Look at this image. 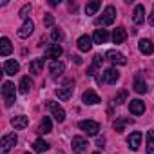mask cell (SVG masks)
<instances>
[{
	"label": "cell",
	"mask_w": 154,
	"mask_h": 154,
	"mask_svg": "<svg viewBox=\"0 0 154 154\" xmlns=\"http://www.w3.org/2000/svg\"><path fill=\"white\" fill-rule=\"evenodd\" d=\"M2 98H4L6 107H11L17 102V89H15V85L11 82H4V85H2Z\"/></svg>",
	"instance_id": "obj_1"
},
{
	"label": "cell",
	"mask_w": 154,
	"mask_h": 154,
	"mask_svg": "<svg viewBox=\"0 0 154 154\" xmlns=\"http://www.w3.org/2000/svg\"><path fill=\"white\" fill-rule=\"evenodd\" d=\"M114 18H116V8H114V6H107V8L103 9L102 17L96 18V26H102V27L111 26V24L114 22Z\"/></svg>",
	"instance_id": "obj_2"
},
{
	"label": "cell",
	"mask_w": 154,
	"mask_h": 154,
	"mask_svg": "<svg viewBox=\"0 0 154 154\" xmlns=\"http://www.w3.org/2000/svg\"><path fill=\"white\" fill-rule=\"evenodd\" d=\"M72 91H74V80H65L63 87L56 89V96H58V100L67 102V100L72 96Z\"/></svg>",
	"instance_id": "obj_3"
},
{
	"label": "cell",
	"mask_w": 154,
	"mask_h": 154,
	"mask_svg": "<svg viewBox=\"0 0 154 154\" xmlns=\"http://www.w3.org/2000/svg\"><path fill=\"white\" fill-rule=\"evenodd\" d=\"M80 129H82L87 136H96L98 131H100V123H98V122H93V120H82V122H80Z\"/></svg>",
	"instance_id": "obj_4"
},
{
	"label": "cell",
	"mask_w": 154,
	"mask_h": 154,
	"mask_svg": "<svg viewBox=\"0 0 154 154\" xmlns=\"http://www.w3.org/2000/svg\"><path fill=\"white\" fill-rule=\"evenodd\" d=\"M17 141H18V136H17L15 132L6 134V136L2 138V141H0V150H2V152H9V150L17 145Z\"/></svg>",
	"instance_id": "obj_5"
},
{
	"label": "cell",
	"mask_w": 154,
	"mask_h": 154,
	"mask_svg": "<svg viewBox=\"0 0 154 154\" xmlns=\"http://www.w3.org/2000/svg\"><path fill=\"white\" fill-rule=\"evenodd\" d=\"M47 109L51 111L53 118H54L58 123H62V122L65 120V111H63V109H62V105H58L56 102H47Z\"/></svg>",
	"instance_id": "obj_6"
},
{
	"label": "cell",
	"mask_w": 154,
	"mask_h": 154,
	"mask_svg": "<svg viewBox=\"0 0 154 154\" xmlns=\"http://www.w3.org/2000/svg\"><path fill=\"white\" fill-rule=\"evenodd\" d=\"M71 147H72V152L82 154V152L89 147V143H87V140H85L84 136H74L72 141H71Z\"/></svg>",
	"instance_id": "obj_7"
},
{
	"label": "cell",
	"mask_w": 154,
	"mask_h": 154,
	"mask_svg": "<svg viewBox=\"0 0 154 154\" xmlns=\"http://www.w3.org/2000/svg\"><path fill=\"white\" fill-rule=\"evenodd\" d=\"M120 80V71L118 69H114V67H109L105 72H103V84H109V85H112V84H116Z\"/></svg>",
	"instance_id": "obj_8"
},
{
	"label": "cell",
	"mask_w": 154,
	"mask_h": 154,
	"mask_svg": "<svg viewBox=\"0 0 154 154\" xmlns=\"http://www.w3.org/2000/svg\"><path fill=\"white\" fill-rule=\"evenodd\" d=\"M33 31H35V24H33V20H24V24L20 26V29H18V36L20 38H27L29 35H33Z\"/></svg>",
	"instance_id": "obj_9"
},
{
	"label": "cell",
	"mask_w": 154,
	"mask_h": 154,
	"mask_svg": "<svg viewBox=\"0 0 154 154\" xmlns=\"http://www.w3.org/2000/svg\"><path fill=\"white\" fill-rule=\"evenodd\" d=\"M141 138H143L141 132H140V131H134V132L127 138L129 149H131V150H138V149H140V143H141Z\"/></svg>",
	"instance_id": "obj_10"
},
{
	"label": "cell",
	"mask_w": 154,
	"mask_h": 154,
	"mask_svg": "<svg viewBox=\"0 0 154 154\" xmlns=\"http://www.w3.org/2000/svg\"><path fill=\"white\" fill-rule=\"evenodd\" d=\"M129 111H131V114L140 116V114L145 112V103H143L141 100H131V103H129Z\"/></svg>",
	"instance_id": "obj_11"
},
{
	"label": "cell",
	"mask_w": 154,
	"mask_h": 154,
	"mask_svg": "<svg viewBox=\"0 0 154 154\" xmlns=\"http://www.w3.org/2000/svg\"><path fill=\"white\" fill-rule=\"evenodd\" d=\"M82 100H84V103H85V105H96V103H100V102H102V100H100V96H98L94 91H91V89L84 93Z\"/></svg>",
	"instance_id": "obj_12"
},
{
	"label": "cell",
	"mask_w": 154,
	"mask_h": 154,
	"mask_svg": "<svg viewBox=\"0 0 154 154\" xmlns=\"http://www.w3.org/2000/svg\"><path fill=\"white\" fill-rule=\"evenodd\" d=\"M49 71H51V76H53V78H58V76H62V74H63V71H65V65H63L62 62L54 60V62H51V65H49Z\"/></svg>",
	"instance_id": "obj_13"
},
{
	"label": "cell",
	"mask_w": 154,
	"mask_h": 154,
	"mask_svg": "<svg viewBox=\"0 0 154 154\" xmlns=\"http://www.w3.org/2000/svg\"><path fill=\"white\" fill-rule=\"evenodd\" d=\"M112 63H118V65H125L127 63V58L122 54V53H118V51H107V54H105Z\"/></svg>",
	"instance_id": "obj_14"
},
{
	"label": "cell",
	"mask_w": 154,
	"mask_h": 154,
	"mask_svg": "<svg viewBox=\"0 0 154 154\" xmlns=\"http://www.w3.org/2000/svg\"><path fill=\"white\" fill-rule=\"evenodd\" d=\"M18 71H20V65H18V62H15V60H6V62H4V72H6V74H9V76H15Z\"/></svg>",
	"instance_id": "obj_15"
},
{
	"label": "cell",
	"mask_w": 154,
	"mask_h": 154,
	"mask_svg": "<svg viewBox=\"0 0 154 154\" xmlns=\"http://www.w3.org/2000/svg\"><path fill=\"white\" fill-rule=\"evenodd\" d=\"M11 125H13L17 131H22V129H26V127L29 125V118H27V116H24V114L15 116V118L11 120Z\"/></svg>",
	"instance_id": "obj_16"
},
{
	"label": "cell",
	"mask_w": 154,
	"mask_h": 154,
	"mask_svg": "<svg viewBox=\"0 0 154 154\" xmlns=\"http://www.w3.org/2000/svg\"><path fill=\"white\" fill-rule=\"evenodd\" d=\"M11 51H13L11 40L8 36H2V38H0V54H2V56H9Z\"/></svg>",
	"instance_id": "obj_17"
},
{
	"label": "cell",
	"mask_w": 154,
	"mask_h": 154,
	"mask_svg": "<svg viewBox=\"0 0 154 154\" xmlns=\"http://www.w3.org/2000/svg\"><path fill=\"white\" fill-rule=\"evenodd\" d=\"M78 49L80 51H84V53H87V51H91V47H93V38L91 36H87V35H84V36H80L78 38Z\"/></svg>",
	"instance_id": "obj_18"
},
{
	"label": "cell",
	"mask_w": 154,
	"mask_h": 154,
	"mask_svg": "<svg viewBox=\"0 0 154 154\" xmlns=\"http://www.w3.org/2000/svg\"><path fill=\"white\" fill-rule=\"evenodd\" d=\"M132 20H134V24H143V22H145V8H143L141 4H138V6L134 8Z\"/></svg>",
	"instance_id": "obj_19"
},
{
	"label": "cell",
	"mask_w": 154,
	"mask_h": 154,
	"mask_svg": "<svg viewBox=\"0 0 154 154\" xmlns=\"http://www.w3.org/2000/svg\"><path fill=\"white\" fill-rule=\"evenodd\" d=\"M138 47H140V51H141L143 54H152V53H154V44H152L149 38L140 40V42H138Z\"/></svg>",
	"instance_id": "obj_20"
},
{
	"label": "cell",
	"mask_w": 154,
	"mask_h": 154,
	"mask_svg": "<svg viewBox=\"0 0 154 154\" xmlns=\"http://www.w3.org/2000/svg\"><path fill=\"white\" fill-rule=\"evenodd\" d=\"M44 69V58H35L29 62V72L31 74H40Z\"/></svg>",
	"instance_id": "obj_21"
},
{
	"label": "cell",
	"mask_w": 154,
	"mask_h": 154,
	"mask_svg": "<svg viewBox=\"0 0 154 154\" xmlns=\"http://www.w3.org/2000/svg\"><path fill=\"white\" fill-rule=\"evenodd\" d=\"M109 40V33L105 29H96L94 35H93V42L94 44H105Z\"/></svg>",
	"instance_id": "obj_22"
},
{
	"label": "cell",
	"mask_w": 154,
	"mask_h": 154,
	"mask_svg": "<svg viewBox=\"0 0 154 154\" xmlns=\"http://www.w3.org/2000/svg\"><path fill=\"white\" fill-rule=\"evenodd\" d=\"M127 38V33H125V27H116L112 31V42L114 44H123Z\"/></svg>",
	"instance_id": "obj_23"
},
{
	"label": "cell",
	"mask_w": 154,
	"mask_h": 154,
	"mask_svg": "<svg viewBox=\"0 0 154 154\" xmlns=\"http://www.w3.org/2000/svg\"><path fill=\"white\" fill-rule=\"evenodd\" d=\"M131 123H132V120H131V118H118V120H114L112 127H114V131H116V132H123V131H125V127H127V125H131Z\"/></svg>",
	"instance_id": "obj_24"
},
{
	"label": "cell",
	"mask_w": 154,
	"mask_h": 154,
	"mask_svg": "<svg viewBox=\"0 0 154 154\" xmlns=\"http://www.w3.org/2000/svg\"><path fill=\"white\" fill-rule=\"evenodd\" d=\"M62 47L58 45V44H53V45H49L47 47V51H45V56L47 58H60L62 56Z\"/></svg>",
	"instance_id": "obj_25"
},
{
	"label": "cell",
	"mask_w": 154,
	"mask_h": 154,
	"mask_svg": "<svg viewBox=\"0 0 154 154\" xmlns=\"http://www.w3.org/2000/svg\"><path fill=\"white\" fill-rule=\"evenodd\" d=\"M53 131V125H51V120L47 118V116H44V120L40 122V125H38V132L40 134H49Z\"/></svg>",
	"instance_id": "obj_26"
},
{
	"label": "cell",
	"mask_w": 154,
	"mask_h": 154,
	"mask_svg": "<svg viewBox=\"0 0 154 154\" xmlns=\"http://www.w3.org/2000/svg\"><path fill=\"white\" fill-rule=\"evenodd\" d=\"M18 87H20V93L26 94V93L31 91V87H33V80L29 78V76H24V78L20 80V85H18Z\"/></svg>",
	"instance_id": "obj_27"
},
{
	"label": "cell",
	"mask_w": 154,
	"mask_h": 154,
	"mask_svg": "<svg viewBox=\"0 0 154 154\" xmlns=\"http://www.w3.org/2000/svg\"><path fill=\"white\" fill-rule=\"evenodd\" d=\"M49 147H51V145H49L45 140H42V138L33 143V149H35L36 152H45V150H49Z\"/></svg>",
	"instance_id": "obj_28"
},
{
	"label": "cell",
	"mask_w": 154,
	"mask_h": 154,
	"mask_svg": "<svg viewBox=\"0 0 154 154\" xmlns=\"http://www.w3.org/2000/svg\"><path fill=\"white\" fill-rule=\"evenodd\" d=\"M100 8H102V2H100V0H93V2H89V4L85 6V13H87V15H94Z\"/></svg>",
	"instance_id": "obj_29"
},
{
	"label": "cell",
	"mask_w": 154,
	"mask_h": 154,
	"mask_svg": "<svg viewBox=\"0 0 154 154\" xmlns=\"http://www.w3.org/2000/svg\"><path fill=\"white\" fill-rule=\"evenodd\" d=\"M63 38H65L63 31H62L60 27H53V31H51V40H53L54 44H58V42H62Z\"/></svg>",
	"instance_id": "obj_30"
},
{
	"label": "cell",
	"mask_w": 154,
	"mask_h": 154,
	"mask_svg": "<svg viewBox=\"0 0 154 154\" xmlns=\"http://www.w3.org/2000/svg\"><path fill=\"white\" fill-rule=\"evenodd\" d=\"M134 91L140 93V94H143V93L149 91V87H147V84H145L141 78H136V80H134Z\"/></svg>",
	"instance_id": "obj_31"
},
{
	"label": "cell",
	"mask_w": 154,
	"mask_h": 154,
	"mask_svg": "<svg viewBox=\"0 0 154 154\" xmlns=\"http://www.w3.org/2000/svg\"><path fill=\"white\" fill-rule=\"evenodd\" d=\"M147 154H154V131H147Z\"/></svg>",
	"instance_id": "obj_32"
},
{
	"label": "cell",
	"mask_w": 154,
	"mask_h": 154,
	"mask_svg": "<svg viewBox=\"0 0 154 154\" xmlns=\"http://www.w3.org/2000/svg\"><path fill=\"white\" fill-rule=\"evenodd\" d=\"M125 100H127V91H120V93H118V96L114 98V103H116V105H120V103H123Z\"/></svg>",
	"instance_id": "obj_33"
},
{
	"label": "cell",
	"mask_w": 154,
	"mask_h": 154,
	"mask_svg": "<svg viewBox=\"0 0 154 154\" xmlns=\"http://www.w3.org/2000/svg\"><path fill=\"white\" fill-rule=\"evenodd\" d=\"M29 13H31V4H26V6H24V8L20 9V13H18V15H20L22 18H26V20H27Z\"/></svg>",
	"instance_id": "obj_34"
},
{
	"label": "cell",
	"mask_w": 154,
	"mask_h": 154,
	"mask_svg": "<svg viewBox=\"0 0 154 154\" xmlns=\"http://www.w3.org/2000/svg\"><path fill=\"white\" fill-rule=\"evenodd\" d=\"M53 24H54L53 15H45V18H44V26H45V27H53Z\"/></svg>",
	"instance_id": "obj_35"
},
{
	"label": "cell",
	"mask_w": 154,
	"mask_h": 154,
	"mask_svg": "<svg viewBox=\"0 0 154 154\" xmlns=\"http://www.w3.org/2000/svg\"><path fill=\"white\" fill-rule=\"evenodd\" d=\"M102 60H103V58H102V54H96V56H94V65H100V63H102Z\"/></svg>",
	"instance_id": "obj_36"
},
{
	"label": "cell",
	"mask_w": 154,
	"mask_h": 154,
	"mask_svg": "<svg viewBox=\"0 0 154 154\" xmlns=\"http://www.w3.org/2000/svg\"><path fill=\"white\" fill-rule=\"evenodd\" d=\"M103 143H105V138H98L96 145H98V147H103Z\"/></svg>",
	"instance_id": "obj_37"
},
{
	"label": "cell",
	"mask_w": 154,
	"mask_h": 154,
	"mask_svg": "<svg viewBox=\"0 0 154 154\" xmlns=\"http://www.w3.org/2000/svg\"><path fill=\"white\" fill-rule=\"evenodd\" d=\"M149 22L154 26V8H152V13H150V17H149Z\"/></svg>",
	"instance_id": "obj_38"
},
{
	"label": "cell",
	"mask_w": 154,
	"mask_h": 154,
	"mask_svg": "<svg viewBox=\"0 0 154 154\" xmlns=\"http://www.w3.org/2000/svg\"><path fill=\"white\" fill-rule=\"evenodd\" d=\"M60 4V0H51V2H49V6H58Z\"/></svg>",
	"instance_id": "obj_39"
},
{
	"label": "cell",
	"mask_w": 154,
	"mask_h": 154,
	"mask_svg": "<svg viewBox=\"0 0 154 154\" xmlns=\"http://www.w3.org/2000/svg\"><path fill=\"white\" fill-rule=\"evenodd\" d=\"M72 58H74V62H76V63H82V58H80V56H72Z\"/></svg>",
	"instance_id": "obj_40"
},
{
	"label": "cell",
	"mask_w": 154,
	"mask_h": 154,
	"mask_svg": "<svg viewBox=\"0 0 154 154\" xmlns=\"http://www.w3.org/2000/svg\"><path fill=\"white\" fill-rule=\"evenodd\" d=\"M58 154H63V152H62V150H58Z\"/></svg>",
	"instance_id": "obj_41"
},
{
	"label": "cell",
	"mask_w": 154,
	"mask_h": 154,
	"mask_svg": "<svg viewBox=\"0 0 154 154\" xmlns=\"http://www.w3.org/2000/svg\"><path fill=\"white\" fill-rule=\"evenodd\" d=\"M93 154H100V152H93Z\"/></svg>",
	"instance_id": "obj_42"
},
{
	"label": "cell",
	"mask_w": 154,
	"mask_h": 154,
	"mask_svg": "<svg viewBox=\"0 0 154 154\" xmlns=\"http://www.w3.org/2000/svg\"><path fill=\"white\" fill-rule=\"evenodd\" d=\"M26 154H29V152H26Z\"/></svg>",
	"instance_id": "obj_43"
}]
</instances>
